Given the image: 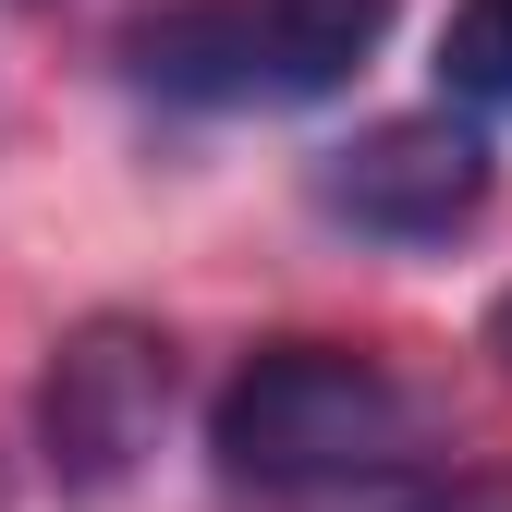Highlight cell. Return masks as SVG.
<instances>
[{
    "label": "cell",
    "mask_w": 512,
    "mask_h": 512,
    "mask_svg": "<svg viewBox=\"0 0 512 512\" xmlns=\"http://www.w3.org/2000/svg\"><path fill=\"white\" fill-rule=\"evenodd\" d=\"M378 37H391V0H159V13L122 25V74L159 110H317L342 98Z\"/></svg>",
    "instance_id": "cell-2"
},
{
    "label": "cell",
    "mask_w": 512,
    "mask_h": 512,
    "mask_svg": "<svg viewBox=\"0 0 512 512\" xmlns=\"http://www.w3.org/2000/svg\"><path fill=\"white\" fill-rule=\"evenodd\" d=\"M317 208L366 244H452L488 208V135L464 110H391L317 159Z\"/></svg>",
    "instance_id": "cell-4"
},
{
    "label": "cell",
    "mask_w": 512,
    "mask_h": 512,
    "mask_svg": "<svg viewBox=\"0 0 512 512\" xmlns=\"http://www.w3.org/2000/svg\"><path fill=\"white\" fill-rule=\"evenodd\" d=\"M403 512H512V476H452V488H427Z\"/></svg>",
    "instance_id": "cell-6"
},
{
    "label": "cell",
    "mask_w": 512,
    "mask_h": 512,
    "mask_svg": "<svg viewBox=\"0 0 512 512\" xmlns=\"http://www.w3.org/2000/svg\"><path fill=\"white\" fill-rule=\"evenodd\" d=\"M439 110H464L476 135L512 122V0H452V25H439Z\"/></svg>",
    "instance_id": "cell-5"
},
{
    "label": "cell",
    "mask_w": 512,
    "mask_h": 512,
    "mask_svg": "<svg viewBox=\"0 0 512 512\" xmlns=\"http://www.w3.org/2000/svg\"><path fill=\"white\" fill-rule=\"evenodd\" d=\"M427 452V403L354 342H269L208 403V464L256 500H330L366 476H403Z\"/></svg>",
    "instance_id": "cell-1"
},
{
    "label": "cell",
    "mask_w": 512,
    "mask_h": 512,
    "mask_svg": "<svg viewBox=\"0 0 512 512\" xmlns=\"http://www.w3.org/2000/svg\"><path fill=\"white\" fill-rule=\"evenodd\" d=\"M171 427V342L135 330V317H86V330L49 342V378H37V452L61 476V500H122L147 476Z\"/></svg>",
    "instance_id": "cell-3"
},
{
    "label": "cell",
    "mask_w": 512,
    "mask_h": 512,
    "mask_svg": "<svg viewBox=\"0 0 512 512\" xmlns=\"http://www.w3.org/2000/svg\"><path fill=\"white\" fill-rule=\"evenodd\" d=\"M488 354H500V366H512V293H500V305H488Z\"/></svg>",
    "instance_id": "cell-7"
}]
</instances>
